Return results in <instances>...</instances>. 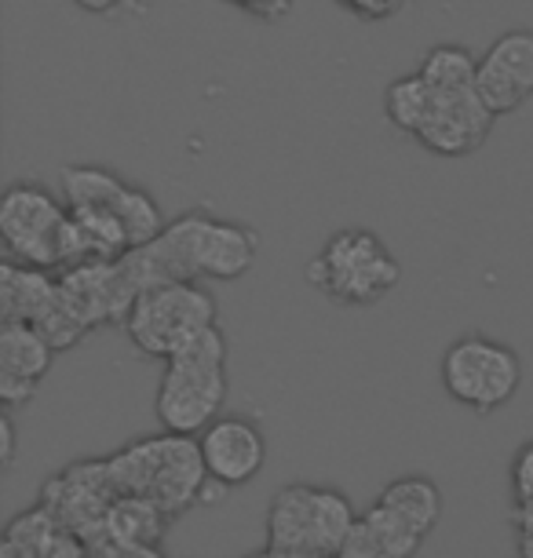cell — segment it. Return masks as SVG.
<instances>
[{"instance_id": "5", "label": "cell", "mask_w": 533, "mask_h": 558, "mask_svg": "<svg viewBox=\"0 0 533 558\" xmlns=\"http://www.w3.org/2000/svg\"><path fill=\"white\" fill-rule=\"evenodd\" d=\"M354 522L359 511L340 489L289 482L270 497L264 547L275 558H337Z\"/></svg>"}, {"instance_id": "30", "label": "cell", "mask_w": 533, "mask_h": 558, "mask_svg": "<svg viewBox=\"0 0 533 558\" xmlns=\"http://www.w3.org/2000/svg\"><path fill=\"white\" fill-rule=\"evenodd\" d=\"M245 558H275V555H270V551H267V547H259V551H253V555H245Z\"/></svg>"}, {"instance_id": "15", "label": "cell", "mask_w": 533, "mask_h": 558, "mask_svg": "<svg viewBox=\"0 0 533 558\" xmlns=\"http://www.w3.org/2000/svg\"><path fill=\"white\" fill-rule=\"evenodd\" d=\"M56 347L26 322H0V402L4 409L29 405L40 380L51 373Z\"/></svg>"}, {"instance_id": "29", "label": "cell", "mask_w": 533, "mask_h": 558, "mask_svg": "<svg viewBox=\"0 0 533 558\" xmlns=\"http://www.w3.org/2000/svg\"><path fill=\"white\" fill-rule=\"evenodd\" d=\"M15 416H12V409H4V416H0V463L4 468H12L15 463Z\"/></svg>"}, {"instance_id": "25", "label": "cell", "mask_w": 533, "mask_h": 558, "mask_svg": "<svg viewBox=\"0 0 533 558\" xmlns=\"http://www.w3.org/2000/svg\"><path fill=\"white\" fill-rule=\"evenodd\" d=\"M223 4H231V8H238V12L259 19V23H278V19H286L292 12L296 0H223Z\"/></svg>"}, {"instance_id": "17", "label": "cell", "mask_w": 533, "mask_h": 558, "mask_svg": "<svg viewBox=\"0 0 533 558\" xmlns=\"http://www.w3.org/2000/svg\"><path fill=\"white\" fill-rule=\"evenodd\" d=\"M384 508H391L395 514H402L413 530H421L424 536L435 533L438 519H443V489L435 486L427 475H399L395 482L380 489Z\"/></svg>"}, {"instance_id": "9", "label": "cell", "mask_w": 533, "mask_h": 558, "mask_svg": "<svg viewBox=\"0 0 533 558\" xmlns=\"http://www.w3.org/2000/svg\"><path fill=\"white\" fill-rule=\"evenodd\" d=\"M0 322L34 325L59 354L73 351L88 336V329L62 296L59 270L29 267V263L19 259L0 263Z\"/></svg>"}, {"instance_id": "27", "label": "cell", "mask_w": 533, "mask_h": 558, "mask_svg": "<svg viewBox=\"0 0 533 558\" xmlns=\"http://www.w3.org/2000/svg\"><path fill=\"white\" fill-rule=\"evenodd\" d=\"M92 558H165L161 544H107L96 547Z\"/></svg>"}, {"instance_id": "7", "label": "cell", "mask_w": 533, "mask_h": 558, "mask_svg": "<svg viewBox=\"0 0 533 558\" xmlns=\"http://www.w3.org/2000/svg\"><path fill=\"white\" fill-rule=\"evenodd\" d=\"M438 380L457 405L489 416L519 395L522 362L508 343L494 340V336L464 332L446 347L443 362H438Z\"/></svg>"}, {"instance_id": "24", "label": "cell", "mask_w": 533, "mask_h": 558, "mask_svg": "<svg viewBox=\"0 0 533 558\" xmlns=\"http://www.w3.org/2000/svg\"><path fill=\"white\" fill-rule=\"evenodd\" d=\"M343 12H351L362 23H384V19H395L405 8V0H332Z\"/></svg>"}, {"instance_id": "4", "label": "cell", "mask_w": 533, "mask_h": 558, "mask_svg": "<svg viewBox=\"0 0 533 558\" xmlns=\"http://www.w3.org/2000/svg\"><path fill=\"white\" fill-rule=\"evenodd\" d=\"M303 278L337 307H376L399 289L402 267L380 234L343 227L311 256Z\"/></svg>"}, {"instance_id": "10", "label": "cell", "mask_w": 533, "mask_h": 558, "mask_svg": "<svg viewBox=\"0 0 533 558\" xmlns=\"http://www.w3.org/2000/svg\"><path fill=\"white\" fill-rule=\"evenodd\" d=\"M121 489L113 482L110 460H73L70 468L56 471L45 489H40V504L56 514V519L88 541V536L99 533V525L107 522L110 508L118 504Z\"/></svg>"}, {"instance_id": "28", "label": "cell", "mask_w": 533, "mask_h": 558, "mask_svg": "<svg viewBox=\"0 0 533 558\" xmlns=\"http://www.w3.org/2000/svg\"><path fill=\"white\" fill-rule=\"evenodd\" d=\"M73 4L88 15H118V12H140L150 0H73Z\"/></svg>"}, {"instance_id": "19", "label": "cell", "mask_w": 533, "mask_h": 558, "mask_svg": "<svg viewBox=\"0 0 533 558\" xmlns=\"http://www.w3.org/2000/svg\"><path fill=\"white\" fill-rule=\"evenodd\" d=\"M432 107H435V88L424 81L421 70L402 73V77H395L384 88V118L391 121V129H399L410 140H416V132L424 129Z\"/></svg>"}, {"instance_id": "16", "label": "cell", "mask_w": 533, "mask_h": 558, "mask_svg": "<svg viewBox=\"0 0 533 558\" xmlns=\"http://www.w3.org/2000/svg\"><path fill=\"white\" fill-rule=\"evenodd\" d=\"M0 558H92L88 544L66 530L45 504L15 514L0 541Z\"/></svg>"}, {"instance_id": "21", "label": "cell", "mask_w": 533, "mask_h": 558, "mask_svg": "<svg viewBox=\"0 0 533 558\" xmlns=\"http://www.w3.org/2000/svg\"><path fill=\"white\" fill-rule=\"evenodd\" d=\"M362 519L376 533V541L384 544L388 558H416V555H421V547H424L427 536L421 530H413V525L405 522L402 514H395L391 508H384L380 500H373L370 508L362 511Z\"/></svg>"}, {"instance_id": "26", "label": "cell", "mask_w": 533, "mask_h": 558, "mask_svg": "<svg viewBox=\"0 0 533 558\" xmlns=\"http://www.w3.org/2000/svg\"><path fill=\"white\" fill-rule=\"evenodd\" d=\"M508 522L516 530L519 558H533V504H511Z\"/></svg>"}, {"instance_id": "20", "label": "cell", "mask_w": 533, "mask_h": 558, "mask_svg": "<svg viewBox=\"0 0 533 558\" xmlns=\"http://www.w3.org/2000/svg\"><path fill=\"white\" fill-rule=\"evenodd\" d=\"M416 70L424 73L432 88H464V84H475L479 59L464 45H435L424 51Z\"/></svg>"}, {"instance_id": "18", "label": "cell", "mask_w": 533, "mask_h": 558, "mask_svg": "<svg viewBox=\"0 0 533 558\" xmlns=\"http://www.w3.org/2000/svg\"><path fill=\"white\" fill-rule=\"evenodd\" d=\"M129 179H121L118 172L102 165H62L59 172V194L70 208H110L118 205V197L124 194Z\"/></svg>"}, {"instance_id": "6", "label": "cell", "mask_w": 533, "mask_h": 558, "mask_svg": "<svg viewBox=\"0 0 533 558\" xmlns=\"http://www.w3.org/2000/svg\"><path fill=\"white\" fill-rule=\"evenodd\" d=\"M216 325V300L202 281H169V286L143 289L135 296L124 336L140 354L169 362L186 343Z\"/></svg>"}, {"instance_id": "22", "label": "cell", "mask_w": 533, "mask_h": 558, "mask_svg": "<svg viewBox=\"0 0 533 558\" xmlns=\"http://www.w3.org/2000/svg\"><path fill=\"white\" fill-rule=\"evenodd\" d=\"M511 504H533V441H522L508 468Z\"/></svg>"}, {"instance_id": "8", "label": "cell", "mask_w": 533, "mask_h": 558, "mask_svg": "<svg viewBox=\"0 0 533 558\" xmlns=\"http://www.w3.org/2000/svg\"><path fill=\"white\" fill-rule=\"evenodd\" d=\"M70 205L62 194L48 191L37 179H19L0 197V241L8 259L29 267L62 270V234H66Z\"/></svg>"}, {"instance_id": "2", "label": "cell", "mask_w": 533, "mask_h": 558, "mask_svg": "<svg viewBox=\"0 0 533 558\" xmlns=\"http://www.w3.org/2000/svg\"><path fill=\"white\" fill-rule=\"evenodd\" d=\"M107 460L121 493L158 504L172 522L183 519L197 504H208L227 493L208 478L202 446L194 435L161 430V435L129 441Z\"/></svg>"}, {"instance_id": "13", "label": "cell", "mask_w": 533, "mask_h": 558, "mask_svg": "<svg viewBox=\"0 0 533 558\" xmlns=\"http://www.w3.org/2000/svg\"><path fill=\"white\" fill-rule=\"evenodd\" d=\"M197 446H202L208 478L219 489H242L267 468V435L253 416H216L197 435Z\"/></svg>"}, {"instance_id": "3", "label": "cell", "mask_w": 533, "mask_h": 558, "mask_svg": "<svg viewBox=\"0 0 533 558\" xmlns=\"http://www.w3.org/2000/svg\"><path fill=\"white\" fill-rule=\"evenodd\" d=\"M227 357H231L227 336L213 325L165 362L158 395H154V416L161 430L197 438L216 416H223L227 395H231Z\"/></svg>"}, {"instance_id": "23", "label": "cell", "mask_w": 533, "mask_h": 558, "mask_svg": "<svg viewBox=\"0 0 533 558\" xmlns=\"http://www.w3.org/2000/svg\"><path fill=\"white\" fill-rule=\"evenodd\" d=\"M337 558H388V551H384V544L376 541V533L365 525V519L359 514V522H354L351 533L343 536Z\"/></svg>"}, {"instance_id": "11", "label": "cell", "mask_w": 533, "mask_h": 558, "mask_svg": "<svg viewBox=\"0 0 533 558\" xmlns=\"http://www.w3.org/2000/svg\"><path fill=\"white\" fill-rule=\"evenodd\" d=\"M59 289L88 332L124 325L135 296H140L121 259H88L59 270Z\"/></svg>"}, {"instance_id": "14", "label": "cell", "mask_w": 533, "mask_h": 558, "mask_svg": "<svg viewBox=\"0 0 533 558\" xmlns=\"http://www.w3.org/2000/svg\"><path fill=\"white\" fill-rule=\"evenodd\" d=\"M475 88L497 118L526 107L533 99V29H508L479 56Z\"/></svg>"}, {"instance_id": "12", "label": "cell", "mask_w": 533, "mask_h": 558, "mask_svg": "<svg viewBox=\"0 0 533 558\" xmlns=\"http://www.w3.org/2000/svg\"><path fill=\"white\" fill-rule=\"evenodd\" d=\"M494 124L497 113L483 102L475 84L435 88V107L416 132V143L435 157H472L486 146Z\"/></svg>"}, {"instance_id": "1", "label": "cell", "mask_w": 533, "mask_h": 558, "mask_svg": "<svg viewBox=\"0 0 533 558\" xmlns=\"http://www.w3.org/2000/svg\"><path fill=\"white\" fill-rule=\"evenodd\" d=\"M259 234L253 227L219 219L213 213H183L146 245L124 252L121 263L135 289L169 281H238L256 267Z\"/></svg>"}]
</instances>
